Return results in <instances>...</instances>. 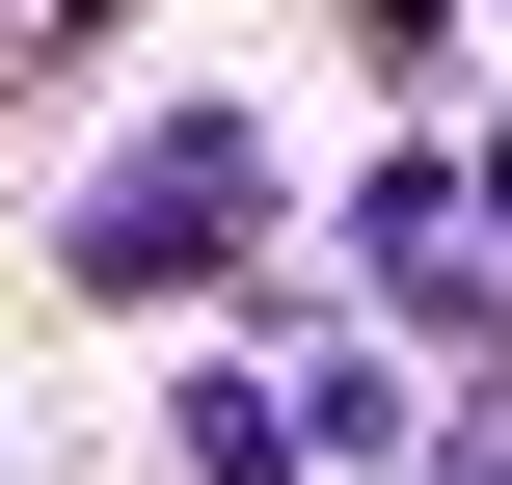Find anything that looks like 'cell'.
I'll return each instance as SVG.
<instances>
[{
  "instance_id": "6da1fadb",
  "label": "cell",
  "mask_w": 512,
  "mask_h": 485,
  "mask_svg": "<svg viewBox=\"0 0 512 485\" xmlns=\"http://www.w3.org/2000/svg\"><path fill=\"white\" fill-rule=\"evenodd\" d=\"M81 270H108V297H162V270H243V135L189 108L162 162H108V216H81Z\"/></svg>"
}]
</instances>
